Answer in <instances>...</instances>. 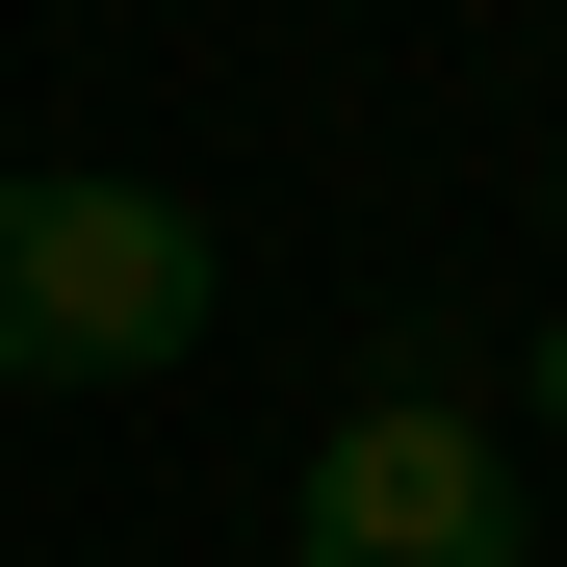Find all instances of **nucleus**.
<instances>
[{"instance_id":"f257e3e1","label":"nucleus","mask_w":567,"mask_h":567,"mask_svg":"<svg viewBox=\"0 0 567 567\" xmlns=\"http://www.w3.org/2000/svg\"><path fill=\"white\" fill-rule=\"evenodd\" d=\"M207 310L233 258L181 181H104V155L0 181V388H155V361H207Z\"/></svg>"},{"instance_id":"f03ea898","label":"nucleus","mask_w":567,"mask_h":567,"mask_svg":"<svg viewBox=\"0 0 567 567\" xmlns=\"http://www.w3.org/2000/svg\"><path fill=\"white\" fill-rule=\"evenodd\" d=\"M284 567H542V516H516L464 388H361L310 439V491H284Z\"/></svg>"},{"instance_id":"7ed1b4c3","label":"nucleus","mask_w":567,"mask_h":567,"mask_svg":"<svg viewBox=\"0 0 567 567\" xmlns=\"http://www.w3.org/2000/svg\"><path fill=\"white\" fill-rule=\"evenodd\" d=\"M542 439H567V310H542Z\"/></svg>"},{"instance_id":"20e7f679","label":"nucleus","mask_w":567,"mask_h":567,"mask_svg":"<svg viewBox=\"0 0 567 567\" xmlns=\"http://www.w3.org/2000/svg\"><path fill=\"white\" fill-rule=\"evenodd\" d=\"M542 207H567V155H542Z\"/></svg>"}]
</instances>
